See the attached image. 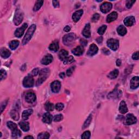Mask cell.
I'll return each instance as SVG.
<instances>
[{
    "label": "cell",
    "instance_id": "6da1fadb",
    "mask_svg": "<svg viewBox=\"0 0 139 139\" xmlns=\"http://www.w3.org/2000/svg\"><path fill=\"white\" fill-rule=\"evenodd\" d=\"M50 73V70L49 68H45L41 70L39 73V77L38 79L37 80L36 83V86H39V85L42 84V83H44V82L46 81V79L47 78V77L49 76Z\"/></svg>",
    "mask_w": 139,
    "mask_h": 139
},
{
    "label": "cell",
    "instance_id": "7a4b0ae2",
    "mask_svg": "<svg viewBox=\"0 0 139 139\" xmlns=\"http://www.w3.org/2000/svg\"><path fill=\"white\" fill-rule=\"evenodd\" d=\"M36 29V25L33 24L30 26V27L28 28L27 32H26V33L24 36V38L22 40V44L24 45H26L28 43V42L30 41L31 39L32 36H33L34 33Z\"/></svg>",
    "mask_w": 139,
    "mask_h": 139
},
{
    "label": "cell",
    "instance_id": "3957f363",
    "mask_svg": "<svg viewBox=\"0 0 139 139\" xmlns=\"http://www.w3.org/2000/svg\"><path fill=\"white\" fill-rule=\"evenodd\" d=\"M76 39V35L73 33H71L64 35L63 38V41L64 45L70 46L72 44Z\"/></svg>",
    "mask_w": 139,
    "mask_h": 139
},
{
    "label": "cell",
    "instance_id": "277c9868",
    "mask_svg": "<svg viewBox=\"0 0 139 139\" xmlns=\"http://www.w3.org/2000/svg\"><path fill=\"white\" fill-rule=\"evenodd\" d=\"M24 14L22 10L18 9H17L14 15V17L13 19V22L16 26H19L22 22L24 19Z\"/></svg>",
    "mask_w": 139,
    "mask_h": 139
},
{
    "label": "cell",
    "instance_id": "5b68a950",
    "mask_svg": "<svg viewBox=\"0 0 139 139\" xmlns=\"http://www.w3.org/2000/svg\"><path fill=\"white\" fill-rule=\"evenodd\" d=\"M107 46L113 51H116L119 47V41L115 39H110L107 40Z\"/></svg>",
    "mask_w": 139,
    "mask_h": 139
},
{
    "label": "cell",
    "instance_id": "8992f818",
    "mask_svg": "<svg viewBox=\"0 0 139 139\" xmlns=\"http://www.w3.org/2000/svg\"><path fill=\"white\" fill-rule=\"evenodd\" d=\"M34 84V79L31 74L25 77L23 81V85L25 88H29L33 87Z\"/></svg>",
    "mask_w": 139,
    "mask_h": 139
},
{
    "label": "cell",
    "instance_id": "52a82bcc",
    "mask_svg": "<svg viewBox=\"0 0 139 139\" xmlns=\"http://www.w3.org/2000/svg\"><path fill=\"white\" fill-rule=\"evenodd\" d=\"M137 122L136 117L132 114H128L125 119L124 123L126 125H132Z\"/></svg>",
    "mask_w": 139,
    "mask_h": 139
},
{
    "label": "cell",
    "instance_id": "ba28073f",
    "mask_svg": "<svg viewBox=\"0 0 139 139\" xmlns=\"http://www.w3.org/2000/svg\"><path fill=\"white\" fill-rule=\"evenodd\" d=\"M112 7H113V5H112L111 3L105 2L101 5L100 7V9L102 12L105 14L110 12L112 9Z\"/></svg>",
    "mask_w": 139,
    "mask_h": 139
},
{
    "label": "cell",
    "instance_id": "9c48e42d",
    "mask_svg": "<svg viewBox=\"0 0 139 139\" xmlns=\"http://www.w3.org/2000/svg\"><path fill=\"white\" fill-rule=\"evenodd\" d=\"M27 27H28L27 24H24L22 26V27H21L16 29L14 33L15 36L16 37H17V38H21V37L23 35L25 30L27 28Z\"/></svg>",
    "mask_w": 139,
    "mask_h": 139
},
{
    "label": "cell",
    "instance_id": "30bf717a",
    "mask_svg": "<svg viewBox=\"0 0 139 139\" xmlns=\"http://www.w3.org/2000/svg\"><path fill=\"white\" fill-rule=\"evenodd\" d=\"M122 92H121V90L118 91V90L116 88L108 95V99L119 98L122 96Z\"/></svg>",
    "mask_w": 139,
    "mask_h": 139
},
{
    "label": "cell",
    "instance_id": "8fae6325",
    "mask_svg": "<svg viewBox=\"0 0 139 139\" xmlns=\"http://www.w3.org/2000/svg\"><path fill=\"white\" fill-rule=\"evenodd\" d=\"M61 83L58 81H55L51 84V90L53 92L57 93L59 91L61 88Z\"/></svg>",
    "mask_w": 139,
    "mask_h": 139
},
{
    "label": "cell",
    "instance_id": "7c38bea8",
    "mask_svg": "<svg viewBox=\"0 0 139 139\" xmlns=\"http://www.w3.org/2000/svg\"><path fill=\"white\" fill-rule=\"evenodd\" d=\"M98 51V49L97 46L95 44H93L90 46L89 49L87 52V55L90 57H92L96 55Z\"/></svg>",
    "mask_w": 139,
    "mask_h": 139
},
{
    "label": "cell",
    "instance_id": "4fadbf2b",
    "mask_svg": "<svg viewBox=\"0 0 139 139\" xmlns=\"http://www.w3.org/2000/svg\"><path fill=\"white\" fill-rule=\"evenodd\" d=\"M139 85V78L137 76L134 77L130 82V87L132 89H136Z\"/></svg>",
    "mask_w": 139,
    "mask_h": 139
},
{
    "label": "cell",
    "instance_id": "5bb4252c",
    "mask_svg": "<svg viewBox=\"0 0 139 139\" xmlns=\"http://www.w3.org/2000/svg\"><path fill=\"white\" fill-rule=\"evenodd\" d=\"M36 95L33 92H29L27 94L25 97V99L26 102L29 103H33L36 101Z\"/></svg>",
    "mask_w": 139,
    "mask_h": 139
},
{
    "label": "cell",
    "instance_id": "9a60e30c",
    "mask_svg": "<svg viewBox=\"0 0 139 139\" xmlns=\"http://www.w3.org/2000/svg\"><path fill=\"white\" fill-rule=\"evenodd\" d=\"M53 60V56L50 54H48L42 59L41 63L42 64H43V65H49V64H50V63H51Z\"/></svg>",
    "mask_w": 139,
    "mask_h": 139
},
{
    "label": "cell",
    "instance_id": "2e32d148",
    "mask_svg": "<svg viewBox=\"0 0 139 139\" xmlns=\"http://www.w3.org/2000/svg\"><path fill=\"white\" fill-rule=\"evenodd\" d=\"M83 14V10L81 9L78 10L76 12H74L72 15V20L74 22H77L81 19V17Z\"/></svg>",
    "mask_w": 139,
    "mask_h": 139
},
{
    "label": "cell",
    "instance_id": "e0dca14e",
    "mask_svg": "<svg viewBox=\"0 0 139 139\" xmlns=\"http://www.w3.org/2000/svg\"><path fill=\"white\" fill-rule=\"evenodd\" d=\"M90 24H88L85 26L83 30L82 34L86 38H89L91 36V31H90Z\"/></svg>",
    "mask_w": 139,
    "mask_h": 139
},
{
    "label": "cell",
    "instance_id": "ac0fdd59",
    "mask_svg": "<svg viewBox=\"0 0 139 139\" xmlns=\"http://www.w3.org/2000/svg\"><path fill=\"white\" fill-rule=\"evenodd\" d=\"M84 52V49L83 46H77L75 49H74L72 50V52L74 55L77 56H80L83 54Z\"/></svg>",
    "mask_w": 139,
    "mask_h": 139
},
{
    "label": "cell",
    "instance_id": "d6986e66",
    "mask_svg": "<svg viewBox=\"0 0 139 139\" xmlns=\"http://www.w3.org/2000/svg\"><path fill=\"white\" fill-rule=\"evenodd\" d=\"M135 22V19L134 17H128L124 20V24L128 27L132 26Z\"/></svg>",
    "mask_w": 139,
    "mask_h": 139
},
{
    "label": "cell",
    "instance_id": "ffe728a7",
    "mask_svg": "<svg viewBox=\"0 0 139 139\" xmlns=\"http://www.w3.org/2000/svg\"><path fill=\"white\" fill-rule=\"evenodd\" d=\"M52 120L53 116L50 113H46L44 114L43 117H42V121H43V122L47 124H50L52 122Z\"/></svg>",
    "mask_w": 139,
    "mask_h": 139
},
{
    "label": "cell",
    "instance_id": "44dd1931",
    "mask_svg": "<svg viewBox=\"0 0 139 139\" xmlns=\"http://www.w3.org/2000/svg\"><path fill=\"white\" fill-rule=\"evenodd\" d=\"M119 111L122 114H125L128 111L127 106L124 101H122L121 102L119 106Z\"/></svg>",
    "mask_w": 139,
    "mask_h": 139
},
{
    "label": "cell",
    "instance_id": "7402d4cb",
    "mask_svg": "<svg viewBox=\"0 0 139 139\" xmlns=\"http://www.w3.org/2000/svg\"><path fill=\"white\" fill-rule=\"evenodd\" d=\"M117 17H118V14L116 12H113L110 14L108 15L107 18H106V22L108 23H110L113 21H115L117 19Z\"/></svg>",
    "mask_w": 139,
    "mask_h": 139
},
{
    "label": "cell",
    "instance_id": "603a6c76",
    "mask_svg": "<svg viewBox=\"0 0 139 139\" xmlns=\"http://www.w3.org/2000/svg\"><path fill=\"white\" fill-rule=\"evenodd\" d=\"M11 55V52L6 48L2 47L1 49V56L4 59H7L9 58Z\"/></svg>",
    "mask_w": 139,
    "mask_h": 139
},
{
    "label": "cell",
    "instance_id": "cb8c5ba5",
    "mask_svg": "<svg viewBox=\"0 0 139 139\" xmlns=\"http://www.w3.org/2000/svg\"><path fill=\"white\" fill-rule=\"evenodd\" d=\"M49 49L53 52H56L59 50V43L57 40L52 42V43L49 46Z\"/></svg>",
    "mask_w": 139,
    "mask_h": 139
},
{
    "label": "cell",
    "instance_id": "d4e9b609",
    "mask_svg": "<svg viewBox=\"0 0 139 139\" xmlns=\"http://www.w3.org/2000/svg\"><path fill=\"white\" fill-rule=\"evenodd\" d=\"M19 126L24 132H28L29 130V124L28 122L21 121L19 123Z\"/></svg>",
    "mask_w": 139,
    "mask_h": 139
},
{
    "label": "cell",
    "instance_id": "484cf974",
    "mask_svg": "<svg viewBox=\"0 0 139 139\" xmlns=\"http://www.w3.org/2000/svg\"><path fill=\"white\" fill-rule=\"evenodd\" d=\"M33 112V110L31 109H27V110H26L24 111L23 113H22V119L25 121L27 120H28L29 116L32 114Z\"/></svg>",
    "mask_w": 139,
    "mask_h": 139
},
{
    "label": "cell",
    "instance_id": "4316f807",
    "mask_svg": "<svg viewBox=\"0 0 139 139\" xmlns=\"http://www.w3.org/2000/svg\"><path fill=\"white\" fill-rule=\"evenodd\" d=\"M68 55V53L67 51L65 50H61L58 54V57L59 59L61 61H64L65 60V59L67 57Z\"/></svg>",
    "mask_w": 139,
    "mask_h": 139
},
{
    "label": "cell",
    "instance_id": "83f0119b",
    "mask_svg": "<svg viewBox=\"0 0 139 139\" xmlns=\"http://www.w3.org/2000/svg\"><path fill=\"white\" fill-rule=\"evenodd\" d=\"M10 116L15 121H18L19 119V113L17 108H15L10 111Z\"/></svg>",
    "mask_w": 139,
    "mask_h": 139
},
{
    "label": "cell",
    "instance_id": "f1b7e54d",
    "mask_svg": "<svg viewBox=\"0 0 139 139\" xmlns=\"http://www.w3.org/2000/svg\"><path fill=\"white\" fill-rule=\"evenodd\" d=\"M117 32L121 36H124L127 33V30L125 26L120 25L117 28Z\"/></svg>",
    "mask_w": 139,
    "mask_h": 139
},
{
    "label": "cell",
    "instance_id": "f546056e",
    "mask_svg": "<svg viewBox=\"0 0 139 139\" xmlns=\"http://www.w3.org/2000/svg\"><path fill=\"white\" fill-rule=\"evenodd\" d=\"M119 74V71L118 70L115 69L114 70L112 71L111 72L109 73V74L108 75V77L111 79H114L118 77Z\"/></svg>",
    "mask_w": 139,
    "mask_h": 139
},
{
    "label": "cell",
    "instance_id": "4dcf8cb0",
    "mask_svg": "<svg viewBox=\"0 0 139 139\" xmlns=\"http://www.w3.org/2000/svg\"><path fill=\"white\" fill-rule=\"evenodd\" d=\"M19 44H20V42L19 41L13 40L9 42V46L10 49L12 50H14L15 49H17V48H18V47L19 45Z\"/></svg>",
    "mask_w": 139,
    "mask_h": 139
},
{
    "label": "cell",
    "instance_id": "1f68e13d",
    "mask_svg": "<svg viewBox=\"0 0 139 139\" xmlns=\"http://www.w3.org/2000/svg\"><path fill=\"white\" fill-rule=\"evenodd\" d=\"M43 3H44L43 1H37L33 7L34 11L36 12V11H38V10H39L42 7Z\"/></svg>",
    "mask_w": 139,
    "mask_h": 139
},
{
    "label": "cell",
    "instance_id": "d6a6232c",
    "mask_svg": "<svg viewBox=\"0 0 139 139\" xmlns=\"http://www.w3.org/2000/svg\"><path fill=\"white\" fill-rule=\"evenodd\" d=\"M21 135H22V133H21V131L19 130L18 128L12 131V137L14 138L20 137Z\"/></svg>",
    "mask_w": 139,
    "mask_h": 139
},
{
    "label": "cell",
    "instance_id": "836d02e7",
    "mask_svg": "<svg viewBox=\"0 0 139 139\" xmlns=\"http://www.w3.org/2000/svg\"><path fill=\"white\" fill-rule=\"evenodd\" d=\"M55 108L54 104L53 103H51L49 102H47L45 105V108L46 109V110H47V111H52Z\"/></svg>",
    "mask_w": 139,
    "mask_h": 139
},
{
    "label": "cell",
    "instance_id": "e575fe53",
    "mask_svg": "<svg viewBox=\"0 0 139 139\" xmlns=\"http://www.w3.org/2000/svg\"><path fill=\"white\" fill-rule=\"evenodd\" d=\"M7 126L12 131L17 129L18 125L12 121H8L7 122Z\"/></svg>",
    "mask_w": 139,
    "mask_h": 139
},
{
    "label": "cell",
    "instance_id": "d590c367",
    "mask_svg": "<svg viewBox=\"0 0 139 139\" xmlns=\"http://www.w3.org/2000/svg\"><path fill=\"white\" fill-rule=\"evenodd\" d=\"M92 115H90L89 116V117H88V119H87V120L85 121V122H84V123L83 126V129H85V128H87L90 125V124L91 123V121H92Z\"/></svg>",
    "mask_w": 139,
    "mask_h": 139
},
{
    "label": "cell",
    "instance_id": "8d00e7d4",
    "mask_svg": "<svg viewBox=\"0 0 139 139\" xmlns=\"http://www.w3.org/2000/svg\"><path fill=\"white\" fill-rule=\"evenodd\" d=\"M50 137V134L48 132H42L40 133L38 135V138L39 139H47Z\"/></svg>",
    "mask_w": 139,
    "mask_h": 139
},
{
    "label": "cell",
    "instance_id": "74e56055",
    "mask_svg": "<svg viewBox=\"0 0 139 139\" xmlns=\"http://www.w3.org/2000/svg\"><path fill=\"white\" fill-rule=\"evenodd\" d=\"M74 61V59L73 57L72 56H70V57H67L65 60L64 61V65H67V64H70Z\"/></svg>",
    "mask_w": 139,
    "mask_h": 139
},
{
    "label": "cell",
    "instance_id": "f35d334b",
    "mask_svg": "<svg viewBox=\"0 0 139 139\" xmlns=\"http://www.w3.org/2000/svg\"><path fill=\"white\" fill-rule=\"evenodd\" d=\"M106 28H107V27H106V25H103L101 27H99L97 30V32L98 33L101 35H102L104 34L105 32L106 29Z\"/></svg>",
    "mask_w": 139,
    "mask_h": 139
},
{
    "label": "cell",
    "instance_id": "ab89813d",
    "mask_svg": "<svg viewBox=\"0 0 139 139\" xmlns=\"http://www.w3.org/2000/svg\"><path fill=\"white\" fill-rule=\"evenodd\" d=\"M91 136V133L89 131L85 132L82 135V138L84 139H89L90 138Z\"/></svg>",
    "mask_w": 139,
    "mask_h": 139
},
{
    "label": "cell",
    "instance_id": "60d3db41",
    "mask_svg": "<svg viewBox=\"0 0 139 139\" xmlns=\"http://www.w3.org/2000/svg\"><path fill=\"white\" fill-rule=\"evenodd\" d=\"M99 18H100V15L99 14L96 13V14H94L92 16V19H91L92 22H96L99 19Z\"/></svg>",
    "mask_w": 139,
    "mask_h": 139
},
{
    "label": "cell",
    "instance_id": "b9f144b4",
    "mask_svg": "<svg viewBox=\"0 0 139 139\" xmlns=\"http://www.w3.org/2000/svg\"><path fill=\"white\" fill-rule=\"evenodd\" d=\"M64 108V105L62 103H58L56 105V109L58 111H61Z\"/></svg>",
    "mask_w": 139,
    "mask_h": 139
},
{
    "label": "cell",
    "instance_id": "7bdbcfd3",
    "mask_svg": "<svg viewBox=\"0 0 139 139\" xmlns=\"http://www.w3.org/2000/svg\"><path fill=\"white\" fill-rule=\"evenodd\" d=\"M63 119V116L61 114L57 115L54 117V121L56 122H59L61 121Z\"/></svg>",
    "mask_w": 139,
    "mask_h": 139
},
{
    "label": "cell",
    "instance_id": "ee69618b",
    "mask_svg": "<svg viewBox=\"0 0 139 139\" xmlns=\"http://www.w3.org/2000/svg\"><path fill=\"white\" fill-rule=\"evenodd\" d=\"M7 72L3 69L1 70V81H2L3 79H6L7 77Z\"/></svg>",
    "mask_w": 139,
    "mask_h": 139
},
{
    "label": "cell",
    "instance_id": "f6af8a7d",
    "mask_svg": "<svg viewBox=\"0 0 139 139\" xmlns=\"http://www.w3.org/2000/svg\"><path fill=\"white\" fill-rule=\"evenodd\" d=\"M74 68H75V67H71L70 68H69L67 71H66V75L68 76V77H70V76H71L72 75V74L73 73V72L74 71Z\"/></svg>",
    "mask_w": 139,
    "mask_h": 139
},
{
    "label": "cell",
    "instance_id": "bcb514c9",
    "mask_svg": "<svg viewBox=\"0 0 139 139\" xmlns=\"http://www.w3.org/2000/svg\"><path fill=\"white\" fill-rule=\"evenodd\" d=\"M135 2V1H130V0H128L126 2V7L128 9H130L132 6L133 4Z\"/></svg>",
    "mask_w": 139,
    "mask_h": 139
},
{
    "label": "cell",
    "instance_id": "7dc6e473",
    "mask_svg": "<svg viewBox=\"0 0 139 139\" xmlns=\"http://www.w3.org/2000/svg\"><path fill=\"white\" fill-rule=\"evenodd\" d=\"M7 103H8V100L7 99L3 101V102L1 103V113L3 112V111L5 109V108H6V105H7Z\"/></svg>",
    "mask_w": 139,
    "mask_h": 139
},
{
    "label": "cell",
    "instance_id": "c3c4849f",
    "mask_svg": "<svg viewBox=\"0 0 139 139\" xmlns=\"http://www.w3.org/2000/svg\"><path fill=\"white\" fill-rule=\"evenodd\" d=\"M39 68H35L33 70V71H32V73H31V75L32 76H36L38 75V74H39Z\"/></svg>",
    "mask_w": 139,
    "mask_h": 139
},
{
    "label": "cell",
    "instance_id": "681fc988",
    "mask_svg": "<svg viewBox=\"0 0 139 139\" xmlns=\"http://www.w3.org/2000/svg\"><path fill=\"white\" fill-rule=\"evenodd\" d=\"M132 58L134 60H138V58H139V57H138V52H136L135 53H133V55L132 56Z\"/></svg>",
    "mask_w": 139,
    "mask_h": 139
},
{
    "label": "cell",
    "instance_id": "f907efd6",
    "mask_svg": "<svg viewBox=\"0 0 139 139\" xmlns=\"http://www.w3.org/2000/svg\"><path fill=\"white\" fill-rule=\"evenodd\" d=\"M52 3H53V6H54V7L55 8H58L60 6L59 2L58 1H53Z\"/></svg>",
    "mask_w": 139,
    "mask_h": 139
},
{
    "label": "cell",
    "instance_id": "816d5d0a",
    "mask_svg": "<svg viewBox=\"0 0 139 139\" xmlns=\"http://www.w3.org/2000/svg\"><path fill=\"white\" fill-rule=\"evenodd\" d=\"M81 44L84 46H86L88 44V41L84 39H81Z\"/></svg>",
    "mask_w": 139,
    "mask_h": 139
},
{
    "label": "cell",
    "instance_id": "f5cc1de1",
    "mask_svg": "<svg viewBox=\"0 0 139 139\" xmlns=\"http://www.w3.org/2000/svg\"><path fill=\"white\" fill-rule=\"evenodd\" d=\"M96 41H97V43L100 44H101L102 42V41H103V38L102 37H99V38H98L97 39H96Z\"/></svg>",
    "mask_w": 139,
    "mask_h": 139
},
{
    "label": "cell",
    "instance_id": "db71d44e",
    "mask_svg": "<svg viewBox=\"0 0 139 139\" xmlns=\"http://www.w3.org/2000/svg\"><path fill=\"white\" fill-rule=\"evenodd\" d=\"M102 52L105 55H109L110 54V51L108 50L105 49V48L102 50Z\"/></svg>",
    "mask_w": 139,
    "mask_h": 139
},
{
    "label": "cell",
    "instance_id": "11a10c76",
    "mask_svg": "<svg viewBox=\"0 0 139 139\" xmlns=\"http://www.w3.org/2000/svg\"><path fill=\"white\" fill-rule=\"evenodd\" d=\"M71 30V27L69 26H66L65 28H64V30L66 32H68Z\"/></svg>",
    "mask_w": 139,
    "mask_h": 139
},
{
    "label": "cell",
    "instance_id": "9f6ffc18",
    "mask_svg": "<svg viewBox=\"0 0 139 139\" xmlns=\"http://www.w3.org/2000/svg\"><path fill=\"white\" fill-rule=\"evenodd\" d=\"M116 65L117 66H120L121 65V60L120 59H117L116 60Z\"/></svg>",
    "mask_w": 139,
    "mask_h": 139
},
{
    "label": "cell",
    "instance_id": "6f0895ef",
    "mask_svg": "<svg viewBox=\"0 0 139 139\" xmlns=\"http://www.w3.org/2000/svg\"><path fill=\"white\" fill-rule=\"evenodd\" d=\"M59 77L62 78V79H64V78H65V73L64 72H61L59 74Z\"/></svg>",
    "mask_w": 139,
    "mask_h": 139
},
{
    "label": "cell",
    "instance_id": "680465c9",
    "mask_svg": "<svg viewBox=\"0 0 139 139\" xmlns=\"http://www.w3.org/2000/svg\"><path fill=\"white\" fill-rule=\"evenodd\" d=\"M25 138H34L33 136H27L26 137H25Z\"/></svg>",
    "mask_w": 139,
    "mask_h": 139
}]
</instances>
